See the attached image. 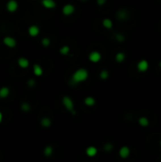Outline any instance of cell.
<instances>
[{"label":"cell","mask_w":161,"mask_h":162,"mask_svg":"<svg viewBox=\"0 0 161 162\" xmlns=\"http://www.w3.org/2000/svg\"><path fill=\"white\" fill-rule=\"evenodd\" d=\"M87 79H88V71L85 68H79L72 75V82L75 84L85 82Z\"/></svg>","instance_id":"cell-1"},{"label":"cell","mask_w":161,"mask_h":162,"mask_svg":"<svg viewBox=\"0 0 161 162\" xmlns=\"http://www.w3.org/2000/svg\"><path fill=\"white\" fill-rule=\"evenodd\" d=\"M62 102H63L64 106L66 107V109L67 111H71L74 109V103H73V101L71 98H69V97L67 96H64L63 99H62Z\"/></svg>","instance_id":"cell-2"},{"label":"cell","mask_w":161,"mask_h":162,"mask_svg":"<svg viewBox=\"0 0 161 162\" xmlns=\"http://www.w3.org/2000/svg\"><path fill=\"white\" fill-rule=\"evenodd\" d=\"M6 8L9 13H15L18 9V3L16 0H9L7 2Z\"/></svg>","instance_id":"cell-3"},{"label":"cell","mask_w":161,"mask_h":162,"mask_svg":"<svg viewBox=\"0 0 161 162\" xmlns=\"http://www.w3.org/2000/svg\"><path fill=\"white\" fill-rule=\"evenodd\" d=\"M3 43L6 47H10V48H13L16 47V40L13 38V37H11V36H6L5 38L3 39Z\"/></svg>","instance_id":"cell-4"},{"label":"cell","mask_w":161,"mask_h":162,"mask_svg":"<svg viewBox=\"0 0 161 162\" xmlns=\"http://www.w3.org/2000/svg\"><path fill=\"white\" fill-rule=\"evenodd\" d=\"M137 70L139 72H146L149 68V63L146 61V60H141L137 63Z\"/></svg>","instance_id":"cell-5"},{"label":"cell","mask_w":161,"mask_h":162,"mask_svg":"<svg viewBox=\"0 0 161 162\" xmlns=\"http://www.w3.org/2000/svg\"><path fill=\"white\" fill-rule=\"evenodd\" d=\"M89 61L92 63H98L101 61V54L99 51H92L88 56Z\"/></svg>","instance_id":"cell-6"},{"label":"cell","mask_w":161,"mask_h":162,"mask_svg":"<svg viewBox=\"0 0 161 162\" xmlns=\"http://www.w3.org/2000/svg\"><path fill=\"white\" fill-rule=\"evenodd\" d=\"M63 11V13L66 16L71 15V14L75 11V7L71 4H66V5L64 6L63 11Z\"/></svg>","instance_id":"cell-7"},{"label":"cell","mask_w":161,"mask_h":162,"mask_svg":"<svg viewBox=\"0 0 161 162\" xmlns=\"http://www.w3.org/2000/svg\"><path fill=\"white\" fill-rule=\"evenodd\" d=\"M28 32H29V35L30 36L36 37L39 33H40V28H39L38 26L32 25V26H30V27L29 28V30H28Z\"/></svg>","instance_id":"cell-8"},{"label":"cell","mask_w":161,"mask_h":162,"mask_svg":"<svg viewBox=\"0 0 161 162\" xmlns=\"http://www.w3.org/2000/svg\"><path fill=\"white\" fill-rule=\"evenodd\" d=\"M118 153H120V156L121 158H127L130 155V149H129V147L122 146L120 149V152H118Z\"/></svg>","instance_id":"cell-9"},{"label":"cell","mask_w":161,"mask_h":162,"mask_svg":"<svg viewBox=\"0 0 161 162\" xmlns=\"http://www.w3.org/2000/svg\"><path fill=\"white\" fill-rule=\"evenodd\" d=\"M85 153L89 157H94V156L98 153V149L95 146H89L86 148Z\"/></svg>","instance_id":"cell-10"},{"label":"cell","mask_w":161,"mask_h":162,"mask_svg":"<svg viewBox=\"0 0 161 162\" xmlns=\"http://www.w3.org/2000/svg\"><path fill=\"white\" fill-rule=\"evenodd\" d=\"M17 64L22 68H27L30 67V61L27 58H25V57H20L17 61Z\"/></svg>","instance_id":"cell-11"},{"label":"cell","mask_w":161,"mask_h":162,"mask_svg":"<svg viewBox=\"0 0 161 162\" xmlns=\"http://www.w3.org/2000/svg\"><path fill=\"white\" fill-rule=\"evenodd\" d=\"M42 5L46 9H53L56 7V3L54 0H42Z\"/></svg>","instance_id":"cell-12"},{"label":"cell","mask_w":161,"mask_h":162,"mask_svg":"<svg viewBox=\"0 0 161 162\" xmlns=\"http://www.w3.org/2000/svg\"><path fill=\"white\" fill-rule=\"evenodd\" d=\"M33 73H34L35 76H42V74H43V68L40 65L38 64H34L33 65Z\"/></svg>","instance_id":"cell-13"},{"label":"cell","mask_w":161,"mask_h":162,"mask_svg":"<svg viewBox=\"0 0 161 162\" xmlns=\"http://www.w3.org/2000/svg\"><path fill=\"white\" fill-rule=\"evenodd\" d=\"M10 95V88L3 86L0 88V99H5Z\"/></svg>","instance_id":"cell-14"},{"label":"cell","mask_w":161,"mask_h":162,"mask_svg":"<svg viewBox=\"0 0 161 162\" xmlns=\"http://www.w3.org/2000/svg\"><path fill=\"white\" fill-rule=\"evenodd\" d=\"M117 16L120 20H125V19H127V17H128V13L124 10H120L118 11Z\"/></svg>","instance_id":"cell-15"},{"label":"cell","mask_w":161,"mask_h":162,"mask_svg":"<svg viewBox=\"0 0 161 162\" xmlns=\"http://www.w3.org/2000/svg\"><path fill=\"white\" fill-rule=\"evenodd\" d=\"M84 104L87 105V106H93L95 103H96V101L95 99L93 98V97H86L85 99H84Z\"/></svg>","instance_id":"cell-16"},{"label":"cell","mask_w":161,"mask_h":162,"mask_svg":"<svg viewBox=\"0 0 161 162\" xmlns=\"http://www.w3.org/2000/svg\"><path fill=\"white\" fill-rule=\"evenodd\" d=\"M103 26L105 28H108V30H110V28H113V22H112V20L111 19H109V18H105V19H103Z\"/></svg>","instance_id":"cell-17"},{"label":"cell","mask_w":161,"mask_h":162,"mask_svg":"<svg viewBox=\"0 0 161 162\" xmlns=\"http://www.w3.org/2000/svg\"><path fill=\"white\" fill-rule=\"evenodd\" d=\"M41 125L45 128H49V126H51V121L49 118H43L41 121Z\"/></svg>","instance_id":"cell-18"},{"label":"cell","mask_w":161,"mask_h":162,"mask_svg":"<svg viewBox=\"0 0 161 162\" xmlns=\"http://www.w3.org/2000/svg\"><path fill=\"white\" fill-rule=\"evenodd\" d=\"M138 123H139L140 126L146 127L149 125V119H147L146 117H141V118L138 119Z\"/></svg>","instance_id":"cell-19"},{"label":"cell","mask_w":161,"mask_h":162,"mask_svg":"<svg viewBox=\"0 0 161 162\" xmlns=\"http://www.w3.org/2000/svg\"><path fill=\"white\" fill-rule=\"evenodd\" d=\"M115 58H116V61L118 63H122L124 60H125V54L123 52H118L116 54Z\"/></svg>","instance_id":"cell-20"},{"label":"cell","mask_w":161,"mask_h":162,"mask_svg":"<svg viewBox=\"0 0 161 162\" xmlns=\"http://www.w3.org/2000/svg\"><path fill=\"white\" fill-rule=\"evenodd\" d=\"M53 153V148L50 146V145H47V146L45 147L44 149V155L46 156H50Z\"/></svg>","instance_id":"cell-21"},{"label":"cell","mask_w":161,"mask_h":162,"mask_svg":"<svg viewBox=\"0 0 161 162\" xmlns=\"http://www.w3.org/2000/svg\"><path fill=\"white\" fill-rule=\"evenodd\" d=\"M60 53L62 54V55H67V54H69V52H70V48H69V47L68 45H63V47H62L61 48H60Z\"/></svg>","instance_id":"cell-22"},{"label":"cell","mask_w":161,"mask_h":162,"mask_svg":"<svg viewBox=\"0 0 161 162\" xmlns=\"http://www.w3.org/2000/svg\"><path fill=\"white\" fill-rule=\"evenodd\" d=\"M109 77V72L107 70H101L100 73V78L101 80H107Z\"/></svg>","instance_id":"cell-23"},{"label":"cell","mask_w":161,"mask_h":162,"mask_svg":"<svg viewBox=\"0 0 161 162\" xmlns=\"http://www.w3.org/2000/svg\"><path fill=\"white\" fill-rule=\"evenodd\" d=\"M21 109L24 112H29V111H30V105L28 102H24V103L21 104Z\"/></svg>","instance_id":"cell-24"},{"label":"cell","mask_w":161,"mask_h":162,"mask_svg":"<svg viewBox=\"0 0 161 162\" xmlns=\"http://www.w3.org/2000/svg\"><path fill=\"white\" fill-rule=\"evenodd\" d=\"M116 40H117L118 42H120V43H122V42H124L125 38H124V36L122 35V34L118 33V34H116Z\"/></svg>","instance_id":"cell-25"},{"label":"cell","mask_w":161,"mask_h":162,"mask_svg":"<svg viewBox=\"0 0 161 162\" xmlns=\"http://www.w3.org/2000/svg\"><path fill=\"white\" fill-rule=\"evenodd\" d=\"M41 42H42V45H43L44 47H49V45H50V40L49 38H44Z\"/></svg>","instance_id":"cell-26"},{"label":"cell","mask_w":161,"mask_h":162,"mask_svg":"<svg viewBox=\"0 0 161 162\" xmlns=\"http://www.w3.org/2000/svg\"><path fill=\"white\" fill-rule=\"evenodd\" d=\"M35 84H36V82L34 79H30L29 81H28V85H29L30 87L35 86Z\"/></svg>","instance_id":"cell-27"},{"label":"cell","mask_w":161,"mask_h":162,"mask_svg":"<svg viewBox=\"0 0 161 162\" xmlns=\"http://www.w3.org/2000/svg\"><path fill=\"white\" fill-rule=\"evenodd\" d=\"M113 149V145L111 143H106L104 145V150L106 151V152H109V151H111Z\"/></svg>","instance_id":"cell-28"},{"label":"cell","mask_w":161,"mask_h":162,"mask_svg":"<svg viewBox=\"0 0 161 162\" xmlns=\"http://www.w3.org/2000/svg\"><path fill=\"white\" fill-rule=\"evenodd\" d=\"M97 3L99 6H103L106 3V0H97Z\"/></svg>","instance_id":"cell-29"},{"label":"cell","mask_w":161,"mask_h":162,"mask_svg":"<svg viewBox=\"0 0 161 162\" xmlns=\"http://www.w3.org/2000/svg\"><path fill=\"white\" fill-rule=\"evenodd\" d=\"M2 121H3V114L0 112V123L2 122Z\"/></svg>","instance_id":"cell-30"},{"label":"cell","mask_w":161,"mask_h":162,"mask_svg":"<svg viewBox=\"0 0 161 162\" xmlns=\"http://www.w3.org/2000/svg\"><path fill=\"white\" fill-rule=\"evenodd\" d=\"M159 67H160V68H161V61H160V63H159Z\"/></svg>","instance_id":"cell-31"},{"label":"cell","mask_w":161,"mask_h":162,"mask_svg":"<svg viewBox=\"0 0 161 162\" xmlns=\"http://www.w3.org/2000/svg\"><path fill=\"white\" fill-rule=\"evenodd\" d=\"M81 1H86V0H81Z\"/></svg>","instance_id":"cell-32"},{"label":"cell","mask_w":161,"mask_h":162,"mask_svg":"<svg viewBox=\"0 0 161 162\" xmlns=\"http://www.w3.org/2000/svg\"><path fill=\"white\" fill-rule=\"evenodd\" d=\"M160 146H161V140H160Z\"/></svg>","instance_id":"cell-33"}]
</instances>
